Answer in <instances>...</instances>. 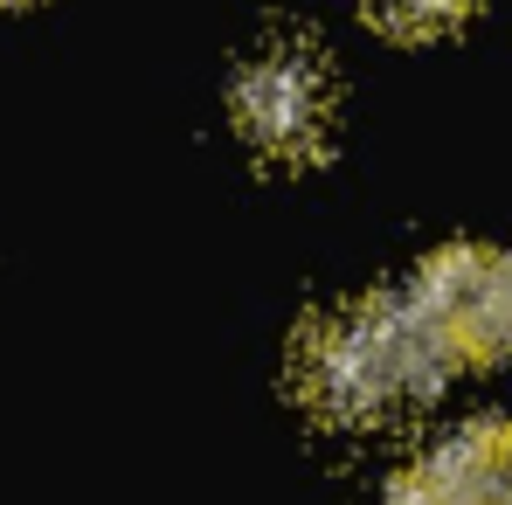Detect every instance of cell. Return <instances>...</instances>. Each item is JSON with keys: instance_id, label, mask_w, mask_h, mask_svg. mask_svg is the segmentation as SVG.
<instances>
[{"instance_id": "cell-1", "label": "cell", "mask_w": 512, "mask_h": 505, "mask_svg": "<svg viewBox=\"0 0 512 505\" xmlns=\"http://www.w3.org/2000/svg\"><path fill=\"white\" fill-rule=\"evenodd\" d=\"M450 346L429 333L416 298H360L333 319H319L298 353V388L326 422L381 429L423 409L450 374Z\"/></svg>"}, {"instance_id": "cell-2", "label": "cell", "mask_w": 512, "mask_h": 505, "mask_svg": "<svg viewBox=\"0 0 512 505\" xmlns=\"http://www.w3.org/2000/svg\"><path fill=\"white\" fill-rule=\"evenodd\" d=\"M236 125L270 160H312L333 125V77H326L319 49H305V42L256 49L236 77Z\"/></svg>"}, {"instance_id": "cell-3", "label": "cell", "mask_w": 512, "mask_h": 505, "mask_svg": "<svg viewBox=\"0 0 512 505\" xmlns=\"http://www.w3.org/2000/svg\"><path fill=\"white\" fill-rule=\"evenodd\" d=\"M416 312L450 346V360H506L512 353V250L457 243L429 256L416 277Z\"/></svg>"}, {"instance_id": "cell-4", "label": "cell", "mask_w": 512, "mask_h": 505, "mask_svg": "<svg viewBox=\"0 0 512 505\" xmlns=\"http://www.w3.org/2000/svg\"><path fill=\"white\" fill-rule=\"evenodd\" d=\"M429 471L450 478L457 492H471L478 505H492L499 485H506V471H512V429L506 422H464V429H450L429 450Z\"/></svg>"}, {"instance_id": "cell-5", "label": "cell", "mask_w": 512, "mask_h": 505, "mask_svg": "<svg viewBox=\"0 0 512 505\" xmlns=\"http://www.w3.org/2000/svg\"><path fill=\"white\" fill-rule=\"evenodd\" d=\"M360 7H367L374 28H388L402 42H429V35H443L471 14V0H360Z\"/></svg>"}, {"instance_id": "cell-6", "label": "cell", "mask_w": 512, "mask_h": 505, "mask_svg": "<svg viewBox=\"0 0 512 505\" xmlns=\"http://www.w3.org/2000/svg\"><path fill=\"white\" fill-rule=\"evenodd\" d=\"M381 505H478V499H471V492H457L450 478H436V471L423 464V471H409V478H402Z\"/></svg>"}, {"instance_id": "cell-7", "label": "cell", "mask_w": 512, "mask_h": 505, "mask_svg": "<svg viewBox=\"0 0 512 505\" xmlns=\"http://www.w3.org/2000/svg\"><path fill=\"white\" fill-rule=\"evenodd\" d=\"M492 505H512V471H506V485H499V499H492Z\"/></svg>"}, {"instance_id": "cell-8", "label": "cell", "mask_w": 512, "mask_h": 505, "mask_svg": "<svg viewBox=\"0 0 512 505\" xmlns=\"http://www.w3.org/2000/svg\"><path fill=\"white\" fill-rule=\"evenodd\" d=\"M0 7H7V0H0Z\"/></svg>"}]
</instances>
